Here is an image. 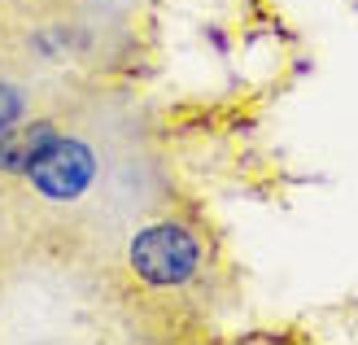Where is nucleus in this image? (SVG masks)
Returning <instances> with one entry per match:
<instances>
[{
	"instance_id": "f257e3e1",
	"label": "nucleus",
	"mask_w": 358,
	"mask_h": 345,
	"mask_svg": "<svg viewBox=\"0 0 358 345\" xmlns=\"http://www.w3.org/2000/svg\"><path fill=\"white\" fill-rule=\"evenodd\" d=\"M127 276L145 288L149 297H175L188 293L210 271V241L206 232L188 219H149L127 236L122 249Z\"/></svg>"
},
{
	"instance_id": "f03ea898",
	"label": "nucleus",
	"mask_w": 358,
	"mask_h": 345,
	"mask_svg": "<svg viewBox=\"0 0 358 345\" xmlns=\"http://www.w3.org/2000/svg\"><path fill=\"white\" fill-rule=\"evenodd\" d=\"M101 175H105V153H101L96 136L70 132V127H57L44 149L31 157V167L22 171L35 202L62 206V210L87 202L92 188L101 184Z\"/></svg>"
}]
</instances>
